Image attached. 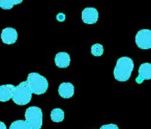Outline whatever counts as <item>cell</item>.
Instances as JSON below:
<instances>
[{
  "label": "cell",
  "instance_id": "cell-4",
  "mask_svg": "<svg viewBox=\"0 0 151 129\" xmlns=\"http://www.w3.org/2000/svg\"><path fill=\"white\" fill-rule=\"evenodd\" d=\"M25 121L31 129H41L43 125L42 110L38 106H30L25 111Z\"/></svg>",
  "mask_w": 151,
  "mask_h": 129
},
{
  "label": "cell",
  "instance_id": "cell-2",
  "mask_svg": "<svg viewBox=\"0 0 151 129\" xmlns=\"http://www.w3.org/2000/svg\"><path fill=\"white\" fill-rule=\"evenodd\" d=\"M27 82L32 93L37 95H43L48 89L49 82L47 79L38 73H29Z\"/></svg>",
  "mask_w": 151,
  "mask_h": 129
},
{
  "label": "cell",
  "instance_id": "cell-14",
  "mask_svg": "<svg viewBox=\"0 0 151 129\" xmlns=\"http://www.w3.org/2000/svg\"><path fill=\"white\" fill-rule=\"evenodd\" d=\"M22 1H14V0H9V1H0V7L4 10H10L13 8L15 5L21 4Z\"/></svg>",
  "mask_w": 151,
  "mask_h": 129
},
{
  "label": "cell",
  "instance_id": "cell-11",
  "mask_svg": "<svg viewBox=\"0 0 151 129\" xmlns=\"http://www.w3.org/2000/svg\"><path fill=\"white\" fill-rule=\"evenodd\" d=\"M71 62L70 55L66 52L58 53L55 57V63L60 68H66L69 67Z\"/></svg>",
  "mask_w": 151,
  "mask_h": 129
},
{
  "label": "cell",
  "instance_id": "cell-17",
  "mask_svg": "<svg viewBox=\"0 0 151 129\" xmlns=\"http://www.w3.org/2000/svg\"><path fill=\"white\" fill-rule=\"evenodd\" d=\"M0 129H7V126L3 122L0 121Z\"/></svg>",
  "mask_w": 151,
  "mask_h": 129
},
{
  "label": "cell",
  "instance_id": "cell-12",
  "mask_svg": "<svg viewBox=\"0 0 151 129\" xmlns=\"http://www.w3.org/2000/svg\"><path fill=\"white\" fill-rule=\"evenodd\" d=\"M64 111L60 108H54L50 113V118L55 123H60L64 120Z\"/></svg>",
  "mask_w": 151,
  "mask_h": 129
},
{
  "label": "cell",
  "instance_id": "cell-1",
  "mask_svg": "<svg viewBox=\"0 0 151 129\" xmlns=\"http://www.w3.org/2000/svg\"><path fill=\"white\" fill-rule=\"evenodd\" d=\"M134 68V61L128 57H122L117 60L114 70V76L118 82H125L131 78Z\"/></svg>",
  "mask_w": 151,
  "mask_h": 129
},
{
  "label": "cell",
  "instance_id": "cell-5",
  "mask_svg": "<svg viewBox=\"0 0 151 129\" xmlns=\"http://www.w3.org/2000/svg\"><path fill=\"white\" fill-rule=\"evenodd\" d=\"M135 42L137 46L141 49L151 48V30L143 29L137 32L135 38Z\"/></svg>",
  "mask_w": 151,
  "mask_h": 129
},
{
  "label": "cell",
  "instance_id": "cell-10",
  "mask_svg": "<svg viewBox=\"0 0 151 129\" xmlns=\"http://www.w3.org/2000/svg\"><path fill=\"white\" fill-rule=\"evenodd\" d=\"M15 86L13 84H4L0 86V101L7 102L13 98Z\"/></svg>",
  "mask_w": 151,
  "mask_h": 129
},
{
  "label": "cell",
  "instance_id": "cell-6",
  "mask_svg": "<svg viewBox=\"0 0 151 129\" xmlns=\"http://www.w3.org/2000/svg\"><path fill=\"white\" fill-rule=\"evenodd\" d=\"M99 18V13L95 7H86L82 11L81 19L86 24L96 23Z\"/></svg>",
  "mask_w": 151,
  "mask_h": 129
},
{
  "label": "cell",
  "instance_id": "cell-7",
  "mask_svg": "<svg viewBox=\"0 0 151 129\" xmlns=\"http://www.w3.org/2000/svg\"><path fill=\"white\" fill-rule=\"evenodd\" d=\"M1 39L4 43L7 45L15 43L18 39L17 31L12 27L4 28L1 32Z\"/></svg>",
  "mask_w": 151,
  "mask_h": 129
},
{
  "label": "cell",
  "instance_id": "cell-13",
  "mask_svg": "<svg viewBox=\"0 0 151 129\" xmlns=\"http://www.w3.org/2000/svg\"><path fill=\"white\" fill-rule=\"evenodd\" d=\"M9 129H31L25 120H18L13 122Z\"/></svg>",
  "mask_w": 151,
  "mask_h": 129
},
{
  "label": "cell",
  "instance_id": "cell-16",
  "mask_svg": "<svg viewBox=\"0 0 151 129\" xmlns=\"http://www.w3.org/2000/svg\"><path fill=\"white\" fill-rule=\"evenodd\" d=\"M100 129H119V128L116 124L111 123V124H107V125H102Z\"/></svg>",
  "mask_w": 151,
  "mask_h": 129
},
{
  "label": "cell",
  "instance_id": "cell-15",
  "mask_svg": "<svg viewBox=\"0 0 151 129\" xmlns=\"http://www.w3.org/2000/svg\"><path fill=\"white\" fill-rule=\"evenodd\" d=\"M91 54L94 56V57H100L103 54L104 52V48H103V45L100 43H96L91 45Z\"/></svg>",
  "mask_w": 151,
  "mask_h": 129
},
{
  "label": "cell",
  "instance_id": "cell-9",
  "mask_svg": "<svg viewBox=\"0 0 151 129\" xmlns=\"http://www.w3.org/2000/svg\"><path fill=\"white\" fill-rule=\"evenodd\" d=\"M58 93L61 98L68 99L75 94V86L70 82H63L59 85Z\"/></svg>",
  "mask_w": 151,
  "mask_h": 129
},
{
  "label": "cell",
  "instance_id": "cell-8",
  "mask_svg": "<svg viewBox=\"0 0 151 129\" xmlns=\"http://www.w3.org/2000/svg\"><path fill=\"white\" fill-rule=\"evenodd\" d=\"M151 79V63H142L139 67V76L137 78V82L138 84L142 83L145 80Z\"/></svg>",
  "mask_w": 151,
  "mask_h": 129
},
{
  "label": "cell",
  "instance_id": "cell-3",
  "mask_svg": "<svg viewBox=\"0 0 151 129\" xmlns=\"http://www.w3.org/2000/svg\"><path fill=\"white\" fill-rule=\"evenodd\" d=\"M32 91L27 82H22L15 86L12 100L19 106H24L29 103L32 99Z\"/></svg>",
  "mask_w": 151,
  "mask_h": 129
}]
</instances>
